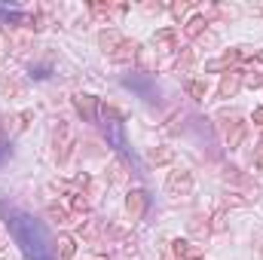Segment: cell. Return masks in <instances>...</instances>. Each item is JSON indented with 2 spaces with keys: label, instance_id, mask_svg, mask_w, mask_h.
<instances>
[{
  "label": "cell",
  "instance_id": "1",
  "mask_svg": "<svg viewBox=\"0 0 263 260\" xmlns=\"http://www.w3.org/2000/svg\"><path fill=\"white\" fill-rule=\"evenodd\" d=\"M147 205H150V193L144 187H132L126 193V217H129V224H138L147 214Z\"/></svg>",
  "mask_w": 263,
  "mask_h": 260
},
{
  "label": "cell",
  "instance_id": "2",
  "mask_svg": "<svg viewBox=\"0 0 263 260\" xmlns=\"http://www.w3.org/2000/svg\"><path fill=\"white\" fill-rule=\"evenodd\" d=\"M165 193L172 196V199H187V196L193 193V172H187V169L172 172L168 181H165Z\"/></svg>",
  "mask_w": 263,
  "mask_h": 260
},
{
  "label": "cell",
  "instance_id": "3",
  "mask_svg": "<svg viewBox=\"0 0 263 260\" xmlns=\"http://www.w3.org/2000/svg\"><path fill=\"white\" fill-rule=\"evenodd\" d=\"M70 104H73V110L83 117V123H92V120L98 117V107H101V101H98L92 92H73V95H70Z\"/></svg>",
  "mask_w": 263,
  "mask_h": 260
},
{
  "label": "cell",
  "instance_id": "4",
  "mask_svg": "<svg viewBox=\"0 0 263 260\" xmlns=\"http://www.w3.org/2000/svg\"><path fill=\"white\" fill-rule=\"evenodd\" d=\"M242 77H245V70H242V67L227 70V73L220 77V83H217V98H223V101L236 98V95H239V89H242Z\"/></svg>",
  "mask_w": 263,
  "mask_h": 260
},
{
  "label": "cell",
  "instance_id": "5",
  "mask_svg": "<svg viewBox=\"0 0 263 260\" xmlns=\"http://www.w3.org/2000/svg\"><path fill=\"white\" fill-rule=\"evenodd\" d=\"M31 120H34V110L31 107H25V110H18V114H6L3 120H0V129H3V135H18V132H25L28 126H31Z\"/></svg>",
  "mask_w": 263,
  "mask_h": 260
},
{
  "label": "cell",
  "instance_id": "6",
  "mask_svg": "<svg viewBox=\"0 0 263 260\" xmlns=\"http://www.w3.org/2000/svg\"><path fill=\"white\" fill-rule=\"evenodd\" d=\"M70 150H73V132H70V126L65 120H59V129H55V159L67 162Z\"/></svg>",
  "mask_w": 263,
  "mask_h": 260
},
{
  "label": "cell",
  "instance_id": "7",
  "mask_svg": "<svg viewBox=\"0 0 263 260\" xmlns=\"http://www.w3.org/2000/svg\"><path fill=\"white\" fill-rule=\"evenodd\" d=\"M77 254V239L70 236V233H59L55 239H52V257L55 260H73Z\"/></svg>",
  "mask_w": 263,
  "mask_h": 260
},
{
  "label": "cell",
  "instance_id": "8",
  "mask_svg": "<svg viewBox=\"0 0 263 260\" xmlns=\"http://www.w3.org/2000/svg\"><path fill=\"white\" fill-rule=\"evenodd\" d=\"M126 37H123V31H117V28H104L101 34H98V49L110 59L117 49H120V43H123Z\"/></svg>",
  "mask_w": 263,
  "mask_h": 260
},
{
  "label": "cell",
  "instance_id": "9",
  "mask_svg": "<svg viewBox=\"0 0 263 260\" xmlns=\"http://www.w3.org/2000/svg\"><path fill=\"white\" fill-rule=\"evenodd\" d=\"M172 257L175 260H202V248L190 239H175L172 242Z\"/></svg>",
  "mask_w": 263,
  "mask_h": 260
},
{
  "label": "cell",
  "instance_id": "10",
  "mask_svg": "<svg viewBox=\"0 0 263 260\" xmlns=\"http://www.w3.org/2000/svg\"><path fill=\"white\" fill-rule=\"evenodd\" d=\"M175 40H178V31L175 28H159L150 43H153V52H165V49H175Z\"/></svg>",
  "mask_w": 263,
  "mask_h": 260
},
{
  "label": "cell",
  "instance_id": "11",
  "mask_svg": "<svg viewBox=\"0 0 263 260\" xmlns=\"http://www.w3.org/2000/svg\"><path fill=\"white\" fill-rule=\"evenodd\" d=\"M147 162H150V165H168V162H175V150L165 147V144L150 147V150H147Z\"/></svg>",
  "mask_w": 263,
  "mask_h": 260
},
{
  "label": "cell",
  "instance_id": "12",
  "mask_svg": "<svg viewBox=\"0 0 263 260\" xmlns=\"http://www.w3.org/2000/svg\"><path fill=\"white\" fill-rule=\"evenodd\" d=\"M138 49H141V43H135V40L126 37V40L120 43V49L110 55V62H120V65H123V62H135V59H138Z\"/></svg>",
  "mask_w": 263,
  "mask_h": 260
},
{
  "label": "cell",
  "instance_id": "13",
  "mask_svg": "<svg viewBox=\"0 0 263 260\" xmlns=\"http://www.w3.org/2000/svg\"><path fill=\"white\" fill-rule=\"evenodd\" d=\"M46 217H49L55 227H67V224H70V211H67V205H62V202H49V205H46Z\"/></svg>",
  "mask_w": 263,
  "mask_h": 260
},
{
  "label": "cell",
  "instance_id": "14",
  "mask_svg": "<svg viewBox=\"0 0 263 260\" xmlns=\"http://www.w3.org/2000/svg\"><path fill=\"white\" fill-rule=\"evenodd\" d=\"M205 28H208V15H190L187 22H184V34L187 37H193V40H199L202 34H205Z\"/></svg>",
  "mask_w": 263,
  "mask_h": 260
},
{
  "label": "cell",
  "instance_id": "15",
  "mask_svg": "<svg viewBox=\"0 0 263 260\" xmlns=\"http://www.w3.org/2000/svg\"><path fill=\"white\" fill-rule=\"evenodd\" d=\"M242 138H245V123H239V120H233L230 129H223V141H227L230 150H236L242 144Z\"/></svg>",
  "mask_w": 263,
  "mask_h": 260
},
{
  "label": "cell",
  "instance_id": "16",
  "mask_svg": "<svg viewBox=\"0 0 263 260\" xmlns=\"http://www.w3.org/2000/svg\"><path fill=\"white\" fill-rule=\"evenodd\" d=\"M22 92H25L22 80H15V77H0V95H6V98H18Z\"/></svg>",
  "mask_w": 263,
  "mask_h": 260
},
{
  "label": "cell",
  "instance_id": "17",
  "mask_svg": "<svg viewBox=\"0 0 263 260\" xmlns=\"http://www.w3.org/2000/svg\"><path fill=\"white\" fill-rule=\"evenodd\" d=\"M184 89H187V95H190L193 101H205V95H208V83H205V80H187Z\"/></svg>",
  "mask_w": 263,
  "mask_h": 260
},
{
  "label": "cell",
  "instance_id": "18",
  "mask_svg": "<svg viewBox=\"0 0 263 260\" xmlns=\"http://www.w3.org/2000/svg\"><path fill=\"white\" fill-rule=\"evenodd\" d=\"M193 62H196V46H187V49L178 55V65H175V70H178V73H187V70L193 67Z\"/></svg>",
  "mask_w": 263,
  "mask_h": 260
},
{
  "label": "cell",
  "instance_id": "19",
  "mask_svg": "<svg viewBox=\"0 0 263 260\" xmlns=\"http://www.w3.org/2000/svg\"><path fill=\"white\" fill-rule=\"evenodd\" d=\"M98 233H104L101 220H95V217H86V220L80 224V236H86V239H95Z\"/></svg>",
  "mask_w": 263,
  "mask_h": 260
},
{
  "label": "cell",
  "instance_id": "20",
  "mask_svg": "<svg viewBox=\"0 0 263 260\" xmlns=\"http://www.w3.org/2000/svg\"><path fill=\"white\" fill-rule=\"evenodd\" d=\"M153 55H156L153 49H144V46H141V49H138V59H135V62L144 67L147 73H153V70H156V59H153Z\"/></svg>",
  "mask_w": 263,
  "mask_h": 260
},
{
  "label": "cell",
  "instance_id": "21",
  "mask_svg": "<svg viewBox=\"0 0 263 260\" xmlns=\"http://www.w3.org/2000/svg\"><path fill=\"white\" fill-rule=\"evenodd\" d=\"M107 178H110L114 184H123V181L129 178V172H126V162H123V159H114V162H110V172H107Z\"/></svg>",
  "mask_w": 263,
  "mask_h": 260
},
{
  "label": "cell",
  "instance_id": "22",
  "mask_svg": "<svg viewBox=\"0 0 263 260\" xmlns=\"http://www.w3.org/2000/svg\"><path fill=\"white\" fill-rule=\"evenodd\" d=\"M190 233H196V236H208L211 233V224H208V217H202V214H196V217H190Z\"/></svg>",
  "mask_w": 263,
  "mask_h": 260
},
{
  "label": "cell",
  "instance_id": "23",
  "mask_svg": "<svg viewBox=\"0 0 263 260\" xmlns=\"http://www.w3.org/2000/svg\"><path fill=\"white\" fill-rule=\"evenodd\" d=\"M70 208H73L77 214H89V208H92V205H89L86 193H73V196H70Z\"/></svg>",
  "mask_w": 263,
  "mask_h": 260
},
{
  "label": "cell",
  "instance_id": "24",
  "mask_svg": "<svg viewBox=\"0 0 263 260\" xmlns=\"http://www.w3.org/2000/svg\"><path fill=\"white\" fill-rule=\"evenodd\" d=\"M242 86H248V89H260L263 86V70H245Z\"/></svg>",
  "mask_w": 263,
  "mask_h": 260
},
{
  "label": "cell",
  "instance_id": "25",
  "mask_svg": "<svg viewBox=\"0 0 263 260\" xmlns=\"http://www.w3.org/2000/svg\"><path fill=\"white\" fill-rule=\"evenodd\" d=\"M168 9H172V15H175V18H184V15L190 12V3H187V0H175Z\"/></svg>",
  "mask_w": 263,
  "mask_h": 260
},
{
  "label": "cell",
  "instance_id": "26",
  "mask_svg": "<svg viewBox=\"0 0 263 260\" xmlns=\"http://www.w3.org/2000/svg\"><path fill=\"white\" fill-rule=\"evenodd\" d=\"M217 70H223V73H227V65H223L220 59H211V62H205V73H217Z\"/></svg>",
  "mask_w": 263,
  "mask_h": 260
},
{
  "label": "cell",
  "instance_id": "27",
  "mask_svg": "<svg viewBox=\"0 0 263 260\" xmlns=\"http://www.w3.org/2000/svg\"><path fill=\"white\" fill-rule=\"evenodd\" d=\"M89 9H92L95 15H110V12H114V6H110V3H92Z\"/></svg>",
  "mask_w": 263,
  "mask_h": 260
},
{
  "label": "cell",
  "instance_id": "28",
  "mask_svg": "<svg viewBox=\"0 0 263 260\" xmlns=\"http://www.w3.org/2000/svg\"><path fill=\"white\" fill-rule=\"evenodd\" d=\"M251 123H254V126H263V107H254V114H251Z\"/></svg>",
  "mask_w": 263,
  "mask_h": 260
},
{
  "label": "cell",
  "instance_id": "29",
  "mask_svg": "<svg viewBox=\"0 0 263 260\" xmlns=\"http://www.w3.org/2000/svg\"><path fill=\"white\" fill-rule=\"evenodd\" d=\"M144 12H162V3H144Z\"/></svg>",
  "mask_w": 263,
  "mask_h": 260
},
{
  "label": "cell",
  "instance_id": "30",
  "mask_svg": "<svg viewBox=\"0 0 263 260\" xmlns=\"http://www.w3.org/2000/svg\"><path fill=\"white\" fill-rule=\"evenodd\" d=\"M227 205H245V199H239L236 193H230L227 196Z\"/></svg>",
  "mask_w": 263,
  "mask_h": 260
},
{
  "label": "cell",
  "instance_id": "31",
  "mask_svg": "<svg viewBox=\"0 0 263 260\" xmlns=\"http://www.w3.org/2000/svg\"><path fill=\"white\" fill-rule=\"evenodd\" d=\"M254 162H257V169L263 172V144L257 147V153H254Z\"/></svg>",
  "mask_w": 263,
  "mask_h": 260
},
{
  "label": "cell",
  "instance_id": "32",
  "mask_svg": "<svg viewBox=\"0 0 263 260\" xmlns=\"http://www.w3.org/2000/svg\"><path fill=\"white\" fill-rule=\"evenodd\" d=\"M89 260H107V254H92Z\"/></svg>",
  "mask_w": 263,
  "mask_h": 260
},
{
  "label": "cell",
  "instance_id": "33",
  "mask_svg": "<svg viewBox=\"0 0 263 260\" xmlns=\"http://www.w3.org/2000/svg\"><path fill=\"white\" fill-rule=\"evenodd\" d=\"M254 59H257V62L263 65V49H257V55H254Z\"/></svg>",
  "mask_w": 263,
  "mask_h": 260
}]
</instances>
